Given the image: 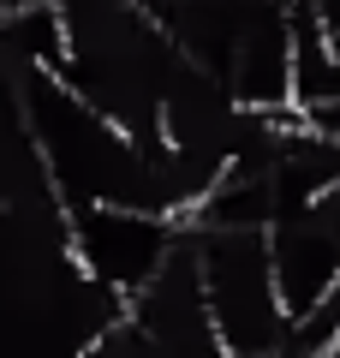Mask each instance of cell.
Here are the masks:
<instances>
[{
	"label": "cell",
	"mask_w": 340,
	"mask_h": 358,
	"mask_svg": "<svg viewBox=\"0 0 340 358\" xmlns=\"http://www.w3.org/2000/svg\"><path fill=\"white\" fill-rule=\"evenodd\" d=\"M197 257H203V287L215 310V341L227 358H257L281 352L292 334L287 299L275 281L269 257V227H197Z\"/></svg>",
	"instance_id": "6da1fadb"
},
{
	"label": "cell",
	"mask_w": 340,
	"mask_h": 358,
	"mask_svg": "<svg viewBox=\"0 0 340 358\" xmlns=\"http://www.w3.org/2000/svg\"><path fill=\"white\" fill-rule=\"evenodd\" d=\"M179 233H185V215H162V209H138V203L66 209V245H72L78 268L96 275L101 287H113L120 299H132L162 268V257L179 245Z\"/></svg>",
	"instance_id": "7a4b0ae2"
},
{
	"label": "cell",
	"mask_w": 340,
	"mask_h": 358,
	"mask_svg": "<svg viewBox=\"0 0 340 358\" xmlns=\"http://www.w3.org/2000/svg\"><path fill=\"white\" fill-rule=\"evenodd\" d=\"M126 317L143 329V341H150L155 352H221L191 221H185V233H179V245L162 257V268L126 299Z\"/></svg>",
	"instance_id": "3957f363"
},
{
	"label": "cell",
	"mask_w": 340,
	"mask_h": 358,
	"mask_svg": "<svg viewBox=\"0 0 340 358\" xmlns=\"http://www.w3.org/2000/svg\"><path fill=\"white\" fill-rule=\"evenodd\" d=\"M269 257H275V281H281V299H287L292 322L304 310H316L340 281V233L316 215V203L281 209L269 221Z\"/></svg>",
	"instance_id": "277c9868"
}]
</instances>
